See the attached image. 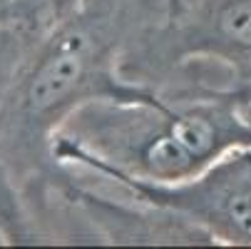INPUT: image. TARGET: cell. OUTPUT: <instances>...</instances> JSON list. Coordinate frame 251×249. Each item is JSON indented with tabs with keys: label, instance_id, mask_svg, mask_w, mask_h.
<instances>
[{
	"label": "cell",
	"instance_id": "6da1fadb",
	"mask_svg": "<svg viewBox=\"0 0 251 249\" xmlns=\"http://www.w3.org/2000/svg\"><path fill=\"white\" fill-rule=\"evenodd\" d=\"M169 15V0H77L38 30L0 108V162L43 244H52L55 194L67 165L55 139L82 108L102 100H157L125 75V60Z\"/></svg>",
	"mask_w": 251,
	"mask_h": 249
},
{
	"label": "cell",
	"instance_id": "7a4b0ae2",
	"mask_svg": "<svg viewBox=\"0 0 251 249\" xmlns=\"http://www.w3.org/2000/svg\"><path fill=\"white\" fill-rule=\"evenodd\" d=\"M159 92L157 100L82 108L57 135L55 157L92 174L176 185L251 145L249 102L214 85L199 65L179 67Z\"/></svg>",
	"mask_w": 251,
	"mask_h": 249
},
{
	"label": "cell",
	"instance_id": "3957f363",
	"mask_svg": "<svg viewBox=\"0 0 251 249\" xmlns=\"http://www.w3.org/2000/svg\"><path fill=\"white\" fill-rule=\"evenodd\" d=\"M189 62L211 65L224 87L251 105V0H176L125 60V75L159 90Z\"/></svg>",
	"mask_w": 251,
	"mask_h": 249
},
{
	"label": "cell",
	"instance_id": "277c9868",
	"mask_svg": "<svg viewBox=\"0 0 251 249\" xmlns=\"http://www.w3.org/2000/svg\"><path fill=\"white\" fill-rule=\"evenodd\" d=\"M95 177L189 217L219 247H251V145L224 155L201 174L176 185H154L127 174Z\"/></svg>",
	"mask_w": 251,
	"mask_h": 249
},
{
	"label": "cell",
	"instance_id": "5b68a950",
	"mask_svg": "<svg viewBox=\"0 0 251 249\" xmlns=\"http://www.w3.org/2000/svg\"><path fill=\"white\" fill-rule=\"evenodd\" d=\"M65 197L75 204L92 237V244L110 247H219L209 232L162 204L67 165Z\"/></svg>",
	"mask_w": 251,
	"mask_h": 249
},
{
	"label": "cell",
	"instance_id": "8992f818",
	"mask_svg": "<svg viewBox=\"0 0 251 249\" xmlns=\"http://www.w3.org/2000/svg\"><path fill=\"white\" fill-rule=\"evenodd\" d=\"M0 244H43L30 212L0 162Z\"/></svg>",
	"mask_w": 251,
	"mask_h": 249
},
{
	"label": "cell",
	"instance_id": "52a82bcc",
	"mask_svg": "<svg viewBox=\"0 0 251 249\" xmlns=\"http://www.w3.org/2000/svg\"><path fill=\"white\" fill-rule=\"evenodd\" d=\"M38 30L27 25H0V108L13 87V80L35 40Z\"/></svg>",
	"mask_w": 251,
	"mask_h": 249
},
{
	"label": "cell",
	"instance_id": "ba28073f",
	"mask_svg": "<svg viewBox=\"0 0 251 249\" xmlns=\"http://www.w3.org/2000/svg\"><path fill=\"white\" fill-rule=\"evenodd\" d=\"M77 0H18V5L23 8V15L30 28L43 30L52 20H57L62 13H67Z\"/></svg>",
	"mask_w": 251,
	"mask_h": 249
},
{
	"label": "cell",
	"instance_id": "9c48e42d",
	"mask_svg": "<svg viewBox=\"0 0 251 249\" xmlns=\"http://www.w3.org/2000/svg\"><path fill=\"white\" fill-rule=\"evenodd\" d=\"M0 25H27V20L23 15V8L18 5V0H0Z\"/></svg>",
	"mask_w": 251,
	"mask_h": 249
},
{
	"label": "cell",
	"instance_id": "30bf717a",
	"mask_svg": "<svg viewBox=\"0 0 251 249\" xmlns=\"http://www.w3.org/2000/svg\"><path fill=\"white\" fill-rule=\"evenodd\" d=\"M174 3H176V0H169V8H172V5H174Z\"/></svg>",
	"mask_w": 251,
	"mask_h": 249
}]
</instances>
